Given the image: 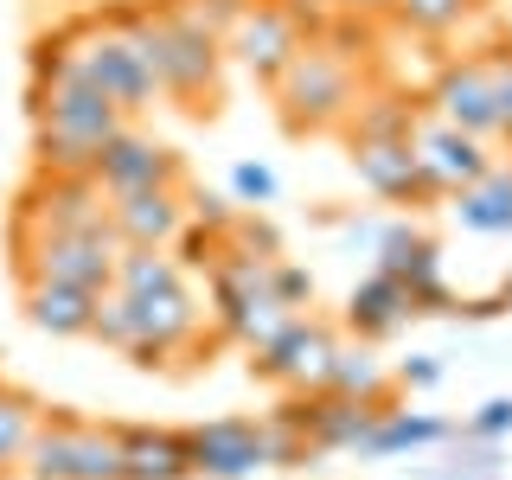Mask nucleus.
Segmentation results:
<instances>
[{
  "mask_svg": "<svg viewBox=\"0 0 512 480\" xmlns=\"http://www.w3.org/2000/svg\"><path fill=\"white\" fill-rule=\"evenodd\" d=\"M327 7H359V13H372V20H391V0H327Z\"/></svg>",
  "mask_w": 512,
  "mask_h": 480,
  "instance_id": "38",
  "label": "nucleus"
},
{
  "mask_svg": "<svg viewBox=\"0 0 512 480\" xmlns=\"http://www.w3.org/2000/svg\"><path fill=\"white\" fill-rule=\"evenodd\" d=\"M39 410H45V404L26 391V384L0 378V480H7V474H20L26 442H32V429H39Z\"/></svg>",
  "mask_w": 512,
  "mask_h": 480,
  "instance_id": "23",
  "label": "nucleus"
},
{
  "mask_svg": "<svg viewBox=\"0 0 512 480\" xmlns=\"http://www.w3.org/2000/svg\"><path fill=\"white\" fill-rule=\"evenodd\" d=\"M333 352H340V327L320 314H288L282 333L269 346H256L250 378L269 384V391H327Z\"/></svg>",
  "mask_w": 512,
  "mask_h": 480,
  "instance_id": "6",
  "label": "nucleus"
},
{
  "mask_svg": "<svg viewBox=\"0 0 512 480\" xmlns=\"http://www.w3.org/2000/svg\"><path fill=\"white\" fill-rule=\"evenodd\" d=\"M167 7H180L192 26H205L212 39H224V32H231V20L250 7V0H167Z\"/></svg>",
  "mask_w": 512,
  "mask_h": 480,
  "instance_id": "36",
  "label": "nucleus"
},
{
  "mask_svg": "<svg viewBox=\"0 0 512 480\" xmlns=\"http://www.w3.org/2000/svg\"><path fill=\"white\" fill-rule=\"evenodd\" d=\"M90 340L96 346H109V352H135L141 346V314H135V295H122L116 282L109 288H96V314H90Z\"/></svg>",
  "mask_w": 512,
  "mask_h": 480,
  "instance_id": "24",
  "label": "nucleus"
},
{
  "mask_svg": "<svg viewBox=\"0 0 512 480\" xmlns=\"http://www.w3.org/2000/svg\"><path fill=\"white\" fill-rule=\"evenodd\" d=\"M7 224H26V231H96L109 224V192L96 186V173H39L13 192Z\"/></svg>",
  "mask_w": 512,
  "mask_h": 480,
  "instance_id": "8",
  "label": "nucleus"
},
{
  "mask_svg": "<svg viewBox=\"0 0 512 480\" xmlns=\"http://www.w3.org/2000/svg\"><path fill=\"white\" fill-rule=\"evenodd\" d=\"M487 77H493V141H506L512 148V39L487 45Z\"/></svg>",
  "mask_w": 512,
  "mask_h": 480,
  "instance_id": "29",
  "label": "nucleus"
},
{
  "mask_svg": "<svg viewBox=\"0 0 512 480\" xmlns=\"http://www.w3.org/2000/svg\"><path fill=\"white\" fill-rule=\"evenodd\" d=\"M410 154H416V167H423V180L436 186V199H455L461 186H474L480 173L493 167L487 141H474V135H461V128L436 122L429 109H423V122H416V135H410Z\"/></svg>",
  "mask_w": 512,
  "mask_h": 480,
  "instance_id": "13",
  "label": "nucleus"
},
{
  "mask_svg": "<svg viewBox=\"0 0 512 480\" xmlns=\"http://www.w3.org/2000/svg\"><path fill=\"white\" fill-rule=\"evenodd\" d=\"M500 442H474V436H455L442 461H429V468H410V480H500Z\"/></svg>",
  "mask_w": 512,
  "mask_h": 480,
  "instance_id": "25",
  "label": "nucleus"
},
{
  "mask_svg": "<svg viewBox=\"0 0 512 480\" xmlns=\"http://www.w3.org/2000/svg\"><path fill=\"white\" fill-rule=\"evenodd\" d=\"M468 13H474L468 0H391V20L410 26V32H423V39H448Z\"/></svg>",
  "mask_w": 512,
  "mask_h": 480,
  "instance_id": "27",
  "label": "nucleus"
},
{
  "mask_svg": "<svg viewBox=\"0 0 512 480\" xmlns=\"http://www.w3.org/2000/svg\"><path fill=\"white\" fill-rule=\"evenodd\" d=\"M71 64L90 77L96 90L109 96V103L122 109L128 122L135 116H148V109L160 103V84H154V71L141 64V52L122 39L116 26L103 20V13H77V39H71Z\"/></svg>",
  "mask_w": 512,
  "mask_h": 480,
  "instance_id": "5",
  "label": "nucleus"
},
{
  "mask_svg": "<svg viewBox=\"0 0 512 480\" xmlns=\"http://www.w3.org/2000/svg\"><path fill=\"white\" fill-rule=\"evenodd\" d=\"M442 384V359L436 352H410L404 365H397V391H436Z\"/></svg>",
  "mask_w": 512,
  "mask_h": 480,
  "instance_id": "37",
  "label": "nucleus"
},
{
  "mask_svg": "<svg viewBox=\"0 0 512 480\" xmlns=\"http://www.w3.org/2000/svg\"><path fill=\"white\" fill-rule=\"evenodd\" d=\"M192 480H256L263 461V416H212L186 429Z\"/></svg>",
  "mask_w": 512,
  "mask_h": 480,
  "instance_id": "11",
  "label": "nucleus"
},
{
  "mask_svg": "<svg viewBox=\"0 0 512 480\" xmlns=\"http://www.w3.org/2000/svg\"><path fill=\"white\" fill-rule=\"evenodd\" d=\"M26 480H122V423L45 404L20 461Z\"/></svg>",
  "mask_w": 512,
  "mask_h": 480,
  "instance_id": "3",
  "label": "nucleus"
},
{
  "mask_svg": "<svg viewBox=\"0 0 512 480\" xmlns=\"http://www.w3.org/2000/svg\"><path fill=\"white\" fill-rule=\"evenodd\" d=\"M237 212H244V205H237L231 192H212V186H192V180H186V218H192V224H212V231H231V224H237Z\"/></svg>",
  "mask_w": 512,
  "mask_h": 480,
  "instance_id": "34",
  "label": "nucleus"
},
{
  "mask_svg": "<svg viewBox=\"0 0 512 480\" xmlns=\"http://www.w3.org/2000/svg\"><path fill=\"white\" fill-rule=\"evenodd\" d=\"M346 160H352V173H359V186L372 192V199H384V205H410V212L436 205V186L423 180V167H416L410 141H346Z\"/></svg>",
  "mask_w": 512,
  "mask_h": 480,
  "instance_id": "14",
  "label": "nucleus"
},
{
  "mask_svg": "<svg viewBox=\"0 0 512 480\" xmlns=\"http://www.w3.org/2000/svg\"><path fill=\"white\" fill-rule=\"evenodd\" d=\"M173 263L186 269V276H212L218 269V256H224V231H212V224H180V237H173Z\"/></svg>",
  "mask_w": 512,
  "mask_h": 480,
  "instance_id": "28",
  "label": "nucleus"
},
{
  "mask_svg": "<svg viewBox=\"0 0 512 480\" xmlns=\"http://www.w3.org/2000/svg\"><path fill=\"white\" fill-rule=\"evenodd\" d=\"M7 250H13V282H64V288H109L116 282V256L122 237L109 224L96 231H26L7 224Z\"/></svg>",
  "mask_w": 512,
  "mask_h": 480,
  "instance_id": "4",
  "label": "nucleus"
},
{
  "mask_svg": "<svg viewBox=\"0 0 512 480\" xmlns=\"http://www.w3.org/2000/svg\"><path fill=\"white\" fill-rule=\"evenodd\" d=\"M173 282H192L186 269L173 263V250L122 244V256H116V288H122V295H154V288H173Z\"/></svg>",
  "mask_w": 512,
  "mask_h": 480,
  "instance_id": "26",
  "label": "nucleus"
},
{
  "mask_svg": "<svg viewBox=\"0 0 512 480\" xmlns=\"http://www.w3.org/2000/svg\"><path fill=\"white\" fill-rule=\"evenodd\" d=\"M122 480H192L186 429H167V423H122Z\"/></svg>",
  "mask_w": 512,
  "mask_h": 480,
  "instance_id": "18",
  "label": "nucleus"
},
{
  "mask_svg": "<svg viewBox=\"0 0 512 480\" xmlns=\"http://www.w3.org/2000/svg\"><path fill=\"white\" fill-rule=\"evenodd\" d=\"M455 436H474V442H506L512 436V397H487L468 423L455 429Z\"/></svg>",
  "mask_w": 512,
  "mask_h": 480,
  "instance_id": "35",
  "label": "nucleus"
},
{
  "mask_svg": "<svg viewBox=\"0 0 512 480\" xmlns=\"http://www.w3.org/2000/svg\"><path fill=\"white\" fill-rule=\"evenodd\" d=\"M327 391H340V397H359V404H397V372L378 359V346H365V340H340V352H333V372H327Z\"/></svg>",
  "mask_w": 512,
  "mask_h": 480,
  "instance_id": "21",
  "label": "nucleus"
},
{
  "mask_svg": "<svg viewBox=\"0 0 512 480\" xmlns=\"http://www.w3.org/2000/svg\"><path fill=\"white\" fill-rule=\"evenodd\" d=\"M263 461L269 468H314V448L301 429H288L276 423V416H263Z\"/></svg>",
  "mask_w": 512,
  "mask_h": 480,
  "instance_id": "32",
  "label": "nucleus"
},
{
  "mask_svg": "<svg viewBox=\"0 0 512 480\" xmlns=\"http://www.w3.org/2000/svg\"><path fill=\"white\" fill-rule=\"evenodd\" d=\"M96 186L116 199V192H141V186H186V160L180 148H167V141H154L148 128L122 122L116 135L103 141V154H96Z\"/></svg>",
  "mask_w": 512,
  "mask_h": 480,
  "instance_id": "10",
  "label": "nucleus"
},
{
  "mask_svg": "<svg viewBox=\"0 0 512 480\" xmlns=\"http://www.w3.org/2000/svg\"><path fill=\"white\" fill-rule=\"evenodd\" d=\"M269 295H276L288 314H308V308H314V269H301V263H288V256H276V263H269Z\"/></svg>",
  "mask_w": 512,
  "mask_h": 480,
  "instance_id": "33",
  "label": "nucleus"
},
{
  "mask_svg": "<svg viewBox=\"0 0 512 480\" xmlns=\"http://www.w3.org/2000/svg\"><path fill=\"white\" fill-rule=\"evenodd\" d=\"M269 96H276V116L288 135H340L365 96V71L327 45H301L288 71L269 84Z\"/></svg>",
  "mask_w": 512,
  "mask_h": 480,
  "instance_id": "2",
  "label": "nucleus"
},
{
  "mask_svg": "<svg viewBox=\"0 0 512 480\" xmlns=\"http://www.w3.org/2000/svg\"><path fill=\"white\" fill-rule=\"evenodd\" d=\"M141 52V64L154 71V84L167 103H180L186 116H218L224 103V39H212L205 26H192L180 7L154 0V7H116L103 13Z\"/></svg>",
  "mask_w": 512,
  "mask_h": 480,
  "instance_id": "1",
  "label": "nucleus"
},
{
  "mask_svg": "<svg viewBox=\"0 0 512 480\" xmlns=\"http://www.w3.org/2000/svg\"><path fill=\"white\" fill-rule=\"evenodd\" d=\"M372 256H378L384 276L404 282L410 314H448V320H455V301H461V295H455V288H448V276H442V244H436V237H429L416 218H384Z\"/></svg>",
  "mask_w": 512,
  "mask_h": 480,
  "instance_id": "7",
  "label": "nucleus"
},
{
  "mask_svg": "<svg viewBox=\"0 0 512 480\" xmlns=\"http://www.w3.org/2000/svg\"><path fill=\"white\" fill-rule=\"evenodd\" d=\"M416 122H423V103L410 90H365L340 135L346 141H410Z\"/></svg>",
  "mask_w": 512,
  "mask_h": 480,
  "instance_id": "20",
  "label": "nucleus"
},
{
  "mask_svg": "<svg viewBox=\"0 0 512 480\" xmlns=\"http://www.w3.org/2000/svg\"><path fill=\"white\" fill-rule=\"evenodd\" d=\"M448 212L461 218V231L512 237V167H487L474 186H461L455 199H448Z\"/></svg>",
  "mask_w": 512,
  "mask_h": 480,
  "instance_id": "22",
  "label": "nucleus"
},
{
  "mask_svg": "<svg viewBox=\"0 0 512 480\" xmlns=\"http://www.w3.org/2000/svg\"><path fill=\"white\" fill-rule=\"evenodd\" d=\"M301 45H308V39H301L295 20L282 13V0H250V7L231 20V32H224V64H237L250 84L269 90Z\"/></svg>",
  "mask_w": 512,
  "mask_h": 480,
  "instance_id": "9",
  "label": "nucleus"
},
{
  "mask_svg": "<svg viewBox=\"0 0 512 480\" xmlns=\"http://www.w3.org/2000/svg\"><path fill=\"white\" fill-rule=\"evenodd\" d=\"M410 320H416V314H410L404 282L384 276V269H372L365 282H352V295H346V308H340V327L352 333V340H365V346L397 340V333H404Z\"/></svg>",
  "mask_w": 512,
  "mask_h": 480,
  "instance_id": "16",
  "label": "nucleus"
},
{
  "mask_svg": "<svg viewBox=\"0 0 512 480\" xmlns=\"http://www.w3.org/2000/svg\"><path fill=\"white\" fill-rule=\"evenodd\" d=\"M423 109L448 128L474 141H493V77H487V58L468 52V58H442L436 77H429V96Z\"/></svg>",
  "mask_w": 512,
  "mask_h": 480,
  "instance_id": "12",
  "label": "nucleus"
},
{
  "mask_svg": "<svg viewBox=\"0 0 512 480\" xmlns=\"http://www.w3.org/2000/svg\"><path fill=\"white\" fill-rule=\"evenodd\" d=\"M442 442H455V423H448V416L384 404V410H378V423L365 429V442L352 448V455H365V461H397V455H416V448H442Z\"/></svg>",
  "mask_w": 512,
  "mask_h": 480,
  "instance_id": "17",
  "label": "nucleus"
},
{
  "mask_svg": "<svg viewBox=\"0 0 512 480\" xmlns=\"http://www.w3.org/2000/svg\"><path fill=\"white\" fill-rule=\"evenodd\" d=\"M20 314L26 327L52 333V340H90L96 295L90 288H64V282H20Z\"/></svg>",
  "mask_w": 512,
  "mask_h": 480,
  "instance_id": "19",
  "label": "nucleus"
},
{
  "mask_svg": "<svg viewBox=\"0 0 512 480\" xmlns=\"http://www.w3.org/2000/svg\"><path fill=\"white\" fill-rule=\"evenodd\" d=\"M186 224V186H141L109 199V231L135 250H167Z\"/></svg>",
  "mask_w": 512,
  "mask_h": 480,
  "instance_id": "15",
  "label": "nucleus"
},
{
  "mask_svg": "<svg viewBox=\"0 0 512 480\" xmlns=\"http://www.w3.org/2000/svg\"><path fill=\"white\" fill-rule=\"evenodd\" d=\"M468 7H493V0H468Z\"/></svg>",
  "mask_w": 512,
  "mask_h": 480,
  "instance_id": "39",
  "label": "nucleus"
},
{
  "mask_svg": "<svg viewBox=\"0 0 512 480\" xmlns=\"http://www.w3.org/2000/svg\"><path fill=\"white\" fill-rule=\"evenodd\" d=\"M231 199L244 205V212H263V205H276V199H282L276 167H263V160H237V167H231Z\"/></svg>",
  "mask_w": 512,
  "mask_h": 480,
  "instance_id": "31",
  "label": "nucleus"
},
{
  "mask_svg": "<svg viewBox=\"0 0 512 480\" xmlns=\"http://www.w3.org/2000/svg\"><path fill=\"white\" fill-rule=\"evenodd\" d=\"M224 250L256 256V263H276V256H282V237H276V224H269L263 212H237V224L224 231Z\"/></svg>",
  "mask_w": 512,
  "mask_h": 480,
  "instance_id": "30",
  "label": "nucleus"
}]
</instances>
